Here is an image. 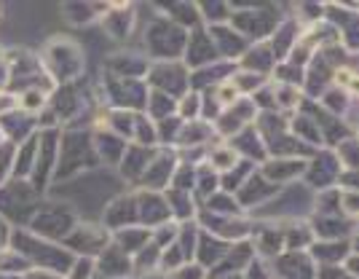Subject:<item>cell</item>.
Returning a JSON list of instances; mask_svg holds the SVG:
<instances>
[{
	"instance_id": "obj_1",
	"label": "cell",
	"mask_w": 359,
	"mask_h": 279,
	"mask_svg": "<svg viewBox=\"0 0 359 279\" xmlns=\"http://www.w3.org/2000/svg\"><path fill=\"white\" fill-rule=\"evenodd\" d=\"M285 16H279L276 6H257V3H244V8H231L228 27L236 30L247 44H266L273 30L279 27Z\"/></svg>"
},
{
	"instance_id": "obj_2",
	"label": "cell",
	"mask_w": 359,
	"mask_h": 279,
	"mask_svg": "<svg viewBox=\"0 0 359 279\" xmlns=\"http://www.w3.org/2000/svg\"><path fill=\"white\" fill-rule=\"evenodd\" d=\"M188 30L177 27L169 19H156L145 35V48L153 62H182Z\"/></svg>"
},
{
	"instance_id": "obj_3",
	"label": "cell",
	"mask_w": 359,
	"mask_h": 279,
	"mask_svg": "<svg viewBox=\"0 0 359 279\" xmlns=\"http://www.w3.org/2000/svg\"><path fill=\"white\" fill-rule=\"evenodd\" d=\"M191 73L182 62H150V70L145 84L153 91H161L172 100H180L182 94L191 91Z\"/></svg>"
},
{
	"instance_id": "obj_4",
	"label": "cell",
	"mask_w": 359,
	"mask_h": 279,
	"mask_svg": "<svg viewBox=\"0 0 359 279\" xmlns=\"http://www.w3.org/2000/svg\"><path fill=\"white\" fill-rule=\"evenodd\" d=\"M341 169H344V167L335 159V150L319 148V150H314V153L309 156L303 177H306V183L319 193V191H327V188H335V180L341 175Z\"/></svg>"
},
{
	"instance_id": "obj_5",
	"label": "cell",
	"mask_w": 359,
	"mask_h": 279,
	"mask_svg": "<svg viewBox=\"0 0 359 279\" xmlns=\"http://www.w3.org/2000/svg\"><path fill=\"white\" fill-rule=\"evenodd\" d=\"M110 94L116 100V110H129V113H145V105H148L150 89L145 81H137V78H118V75H110Z\"/></svg>"
},
{
	"instance_id": "obj_6",
	"label": "cell",
	"mask_w": 359,
	"mask_h": 279,
	"mask_svg": "<svg viewBox=\"0 0 359 279\" xmlns=\"http://www.w3.org/2000/svg\"><path fill=\"white\" fill-rule=\"evenodd\" d=\"M215 62H220V59H217V51L212 46L207 27L198 25V27L188 30V41H185V51H182V65L188 67V73L201 70L207 65H215Z\"/></svg>"
},
{
	"instance_id": "obj_7",
	"label": "cell",
	"mask_w": 359,
	"mask_h": 279,
	"mask_svg": "<svg viewBox=\"0 0 359 279\" xmlns=\"http://www.w3.org/2000/svg\"><path fill=\"white\" fill-rule=\"evenodd\" d=\"M135 196H137V218H140L142 228L153 231V228H158V226L172 221V212H169V205H166L161 191H145V188H140Z\"/></svg>"
},
{
	"instance_id": "obj_8",
	"label": "cell",
	"mask_w": 359,
	"mask_h": 279,
	"mask_svg": "<svg viewBox=\"0 0 359 279\" xmlns=\"http://www.w3.org/2000/svg\"><path fill=\"white\" fill-rule=\"evenodd\" d=\"M175 167H177V153H175V148H158V150H156V159L150 162L148 172L140 180V188L164 193L166 188H169L172 175H175Z\"/></svg>"
},
{
	"instance_id": "obj_9",
	"label": "cell",
	"mask_w": 359,
	"mask_h": 279,
	"mask_svg": "<svg viewBox=\"0 0 359 279\" xmlns=\"http://www.w3.org/2000/svg\"><path fill=\"white\" fill-rule=\"evenodd\" d=\"M279 193H282V188H279V186L269 183L266 177L255 169L252 175L244 180V186H241L233 196H236V202H239L241 209H244V212H250V209H255V207L269 205L271 199H273V196H279Z\"/></svg>"
},
{
	"instance_id": "obj_10",
	"label": "cell",
	"mask_w": 359,
	"mask_h": 279,
	"mask_svg": "<svg viewBox=\"0 0 359 279\" xmlns=\"http://www.w3.org/2000/svg\"><path fill=\"white\" fill-rule=\"evenodd\" d=\"M276 279H316V264L309 250H285L273 258Z\"/></svg>"
},
{
	"instance_id": "obj_11",
	"label": "cell",
	"mask_w": 359,
	"mask_h": 279,
	"mask_svg": "<svg viewBox=\"0 0 359 279\" xmlns=\"http://www.w3.org/2000/svg\"><path fill=\"white\" fill-rule=\"evenodd\" d=\"M113 242V236L107 234V228L102 226H73V231L65 236V245L73 247L75 252H83V255H94V252H102Z\"/></svg>"
},
{
	"instance_id": "obj_12",
	"label": "cell",
	"mask_w": 359,
	"mask_h": 279,
	"mask_svg": "<svg viewBox=\"0 0 359 279\" xmlns=\"http://www.w3.org/2000/svg\"><path fill=\"white\" fill-rule=\"evenodd\" d=\"M212 38V46H215V51H217V59L220 62H228V65H236L241 57H244V51L250 48V44L241 38L236 30H231L228 25H215V27H207Z\"/></svg>"
},
{
	"instance_id": "obj_13",
	"label": "cell",
	"mask_w": 359,
	"mask_h": 279,
	"mask_svg": "<svg viewBox=\"0 0 359 279\" xmlns=\"http://www.w3.org/2000/svg\"><path fill=\"white\" fill-rule=\"evenodd\" d=\"M309 226H311L314 242L354 239V221H346L344 215H314Z\"/></svg>"
},
{
	"instance_id": "obj_14",
	"label": "cell",
	"mask_w": 359,
	"mask_h": 279,
	"mask_svg": "<svg viewBox=\"0 0 359 279\" xmlns=\"http://www.w3.org/2000/svg\"><path fill=\"white\" fill-rule=\"evenodd\" d=\"M309 159H266L257 167V172L266 177L269 183L285 188L287 183H292L295 177H303Z\"/></svg>"
},
{
	"instance_id": "obj_15",
	"label": "cell",
	"mask_w": 359,
	"mask_h": 279,
	"mask_svg": "<svg viewBox=\"0 0 359 279\" xmlns=\"http://www.w3.org/2000/svg\"><path fill=\"white\" fill-rule=\"evenodd\" d=\"M255 258V247L250 239H244V242H233L228 252L223 255V261L215 266L210 271V277H228V274H241L247 266L252 264Z\"/></svg>"
},
{
	"instance_id": "obj_16",
	"label": "cell",
	"mask_w": 359,
	"mask_h": 279,
	"mask_svg": "<svg viewBox=\"0 0 359 279\" xmlns=\"http://www.w3.org/2000/svg\"><path fill=\"white\" fill-rule=\"evenodd\" d=\"M225 143L236 150V156H239V159H244V162H252L255 167H260V164L269 159L266 145H263L260 134L255 132V126L241 129L239 134H233V137H231V140H225Z\"/></svg>"
},
{
	"instance_id": "obj_17",
	"label": "cell",
	"mask_w": 359,
	"mask_h": 279,
	"mask_svg": "<svg viewBox=\"0 0 359 279\" xmlns=\"http://www.w3.org/2000/svg\"><path fill=\"white\" fill-rule=\"evenodd\" d=\"M156 150H158V148L126 145L123 156H121V172H123V177H126L129 183H137V186H140L142 175L148 172L150 162L156 159Z\"/></svg>"
},
{
	"instance_id": "obj_18",
	"label": "cell",
	"mask_w": 359,
	"mask_h": 279,
	"mask_svg": "<svg viewBox=\"0 0 359 279\" xmlns=\"http://www.w3.org/2000/svg\"><path fill=\"white\" fill-rule=\"evenodd\" d=\"M273 67H276V57L269 48V44H250V48L244 51V57L236 62V70L263 75V78H271Z\"/></svg>"
},
{
	"instance_id": "obj_19",
	"label": "cell",
	"mask_w": 359,
	"mask_h": 279,
	"mask_svg": "<svg viewBox=\"0 0 359 279\" xmlns=\"http://www.w3.org/2000/svg\"><path fill=\"white\" fill-rule=\"evenodd\" d=\"M217 137H215V129L212 124L196 118V121H182L180 126V134L175 140V150H185V148H210Z\"/></svg>"
},
{
	"instance_id": "obj_20",
	"label": "cell",
	"mask_w": 359,
	"mask_h": 279,
	"mask_svg": "<svg viewBox=\"0 0 359 279\" xmlns=\"http://www.w3.org/2000/svg\"><path fill=\"white\" fill-rule=\"evenodd\" d=\"M105 226H107V228H113V231L129 228V226H140V218H137V196H135V193L118 196L113 205L107 207Z\"/></svg>"
},
{
	"instance_id": "obj_21",
	"label": "cell",
	"mask_w": 359,
	"mask_h": 279,
	"mask_svg": "<svg viewBox=\"0 0 359 279\" xmlns=\"http://www.w3.org/2000/svg\"><path fill=\"white\" fill-rule=\"evenodd\" d=\"M228 247H231V242H223V239L207 234V231H198V242H196L194 261L198 266H204L207 271H212L215 266L223 261V255L228 252Z\"/></svg>"
},
{
	"instance_id": "obj_22",
	"label": "cell",
	"mask_w": 359,
	"mask_h": 279,
	"mask_svg": "<svg viewBox=\"0 0 359 279\" xmlns=\"http://www.w3.org/2000/svg\"><path fill=\"white\" fill-rule=\"evenodd\" d=\"M105 30L113 35V38H129L132 35V30L137 25V14L135 8L129 6V3H113V6H107L105 8Z\"/></svg>"
},
{
	"instance_id": "obj_23",
	"label": "cell",
	"mask_w": 359,
	"mask_h": 279,
	"mask_svg": "<svg viewBox=\"0 0 359 279\" xmlns=\"http://www.w3.org/2000/svg\"><path fill=\"white\" fill-rule=\"evenodd\" d=\"M354 252V239H338V242H314L309 247V255L316 266H341L346 255Z\"/></svg>"
},
{
	"instance_id": "obj_24",
	"label": "cell",
	"mask_w": 359,
	"mask_h": 279,
	"mask_svg": "<svg viewBox=\"0 0 359 279\" xmlns=\"http://www.w3.org/2000/svg\"><path fill=\"white\" fill-rule=\"evenodd\" d=\"M97 266L102 268V274H107V277H129V274L135 271V268H132V255L123 252L121 247H116L113 242L100 252Z\"/></svg>"
},
{
	"instance_id": "obj_25",
	"label": "cell",
	"mask_w": 359,
	"mask_h": 279,
	"mask_svg": "<svg viewBox=\"0 0 359 279\" xmlns=\"http://www.w3.org/2000/svg\"><path fill=\"white\" fill-rule=\"evenodd\" d=\"M164 199L169 205V212H172V221L175 223H188L196 221V212H198V205H196L194 193L185 191H175V188H166Z\"/></svg>"
},
{
	"instance_id": "obj_26",
	"label": "cell",
	"mask_w": 359,
	"mask_h": 279,
	"mask_svg": "<svg viewBox=\"0 0 359 279\" xmlns=\"http://www.w3.org/2000/svg\"><path fill=\"white\" fill-rule=\"evenodd\" d=\"M204 164H210L217 175H223V172L233 169V167L239 164V156H236V150L228 145V143L215 140V143L207 148V153H204Z\"/></svg>"
},
{
	"instance_id": "obj_27",
	"label": "cell",
	"mask_w": 359,
	"mask_h": 279,
	"mask_svg": "<svg viewBox=\"0 0 359 279\" xmlns=\"http://www.w3.org/2000/svg\"><path fill=\"white\" fill-rule=\"evenodd\" d=\"M282 234H285V250H309L314 245L311 226L306 221H285Z\"/></svg>"
},
{
	"instance_id": "obj_28",
	"label": "cell",
	"mask_w": 359,
	"mask_h": 279,
	"mask_svg": "<svg viewBox=\"0 0 359 279\" xmlns=\"http://www.w3.org/2000/svg\"><path fill=\"white\" fill-rule=\"evenodd\" d=\"M319 108H322L325 113H330V116H335L344 121V118L348 116V110L354 108V97L346 94V91H341V89L330 86L327 91L319 97Z\"/></svg>"
},
{
	"instance_id": "obj_29",
	"label": "cell",
	"mask_w": 359,
	"mask_h": 279,
	"mask_svg": "<svg viewBox=\"0 0 359 279\" xmlns=\"http://www.w3.org/2000/svg\"><path fill=\"white\" fill-rule=\"evenodd\" d=\"M161 8L169 11L166 19H169V22H175V25L182 27V30H194V27L201 25L198 3H166V6H161Z\"/></svg>"
},
{
	"instance_id": "obj_30",
	"label": "cell",
	"mask_w": 359,
	"mask_h": 279,
	"mask_svg": "<svg viewBox=\"0 0 359 279\" xmlns=\"http://www.w3.org/2000/svg\"><path fill=\"white\" fill-rule=\"evenodd\" d=\"M269 86H271V94H273L276 110H285V116L290 110H298L300 103L306 100V97H303V89H298V86L279 84V81H269Z\"/></svg>"
},
{
	"instance_id": "obj_31",
	"label": "cell",
	"mask_w": 359,
	"mask_h": 279,
	"mask_svg": "<svg viewBox=\"0 0 359 279\" xmlns=\"http://www.w3.org/2000/svg\"><path fill=\"white\" fill-rule=\"evenodd\" d=\"M148 242H150V231L142 228V226H129V228H121V231L113 234V245L121 247L123 252H129V255L142 250Z\"/></svg>"
},
{
	"instance_id": "obj_32",
	"label": "cell",
	"mask_w": 359,
	"mask_h": 279,
	"mask_svg": "<svg viewBox=\"0 0 359 279\" xmlns=\"http://www.w3.org/2000/svg\"><path fill=\"white\" fill-rule=\"evenodd\" d=\"M201 209H207V212H215V215H228V218H244L247 212L239 207L236 202V196H231V193H223V191H215L204 202Z\"/></svg>"
},
{
	"instance_id": "obj_33",
	"label": "cell",
	"mask_w": 359,
	"mask_h": 279,
	"mask_svg": "<svg viewBox=\"0 0 359 279\" xmlns=\"http://www.w3.org/2000/svg\"><path fill=\"white\" fill-rule=\"evenodd\" d=\"M255 169H257V167H255L252 162H244V159H239V164H236L233 169H228V172H223V175H220V191L233 196V193L244 186V180L252 175Z\"/></svg>"
},
{
	"instance_id": "obj_34",
	"label": "cell",
	"mask_w": 359,
	"mask_h": 279,
	"mask_svg": "<svg viewBox=\"0 0 359 279\" xmlns=\"http://www.w3.org/2000/svg\"><path fill=\"white\" fill-rule=\"evenodd\" d=\"M158 258H161V247L148 242L142 250H137L132 255V274H150V271H158Z\"/></svg>"
},
{
	"instance_id": "obj_35",
	"label": "cell",
	"mask_w": 359,
	"mask_h": 279,
	"mask_svg": "<svg viewBox=\"0 0 359 279\" xmlns=\"http://www.w3.org/2000/svg\"><path fill=\"white\" fill-rule=\"evenodd\" d=\"M198 14H201V22H207V27H215V25H228L231 19V3H198Z\"/></svg>"
},
{
	"instance_id": "obj_36",
	"label": "cell",
	"mask_w": 359,
	"mask_h": 279,
	"mask_svg": "<svg viewBox=\"0 0 359 279\" xmlns=\"http://www.w3.org/2000/svg\"><path fill=\"white\" fill-rule=\"evenodd\" d=\"M231 84L236 86L241 97H252L257 89H263L269 84V78H263V75H255V73H244V70H236V73L231 75Z\"/></svg>"
},
{
	"instance_id": "obj_37",
	"label": "cell",
	"mask_w": 359,
	"mask_h": 279,
	"mask_svg": "<svg viewBox=\"0 0 359 279\" xmlns=\"http://www.w3.org/2000/svg\"><path fill=\"white\" fill-rule=\"evenodd\" d=\"M198 167V164H196ZM196 167L194 164H182L177 162L175 167V175L169 180V188H175V191H185V193H194V186H196Z\"/></svg>"
},
{
	"instance_id": "obj_38",
	"label": "cell",
	"mask_w": 359,
	"mask_h": 279,
	"mask_svg": "<svg viewBox=\"0 0 359 279\" xmlns=\"http://www.w3.org/2000/svg\"><path fill=\"white\" fill-rule=\"evenodd\" d=\"M330 86L341 89L346 94H351V97H357V70L346 62L341 67H335L332 70V81H330Z\"/></svg>"
},
{
	"instance_id": "obj_39",
	"label": "cell",
	"mask_w": 359,
	"mask_h": 279,
	"mask_svg": "<svg viewBox=\"0 0 359 279\" xmlns=\"http://www.w3.org/2000/svg\"><path fill=\"white\" fill-rule=\"evenodd\" d=\"M198 113H201V94L198 91H188L177 100V113L175 116L180 121H196Z\"/></svg>"
},
{
	"instance_id": "obj_40",
	"label": "cell",
	"mask_w": 359,
	"mask_h": 279,
	"mask_svg": "<svg viewBox=\"0 0 359 279\" xmlns=\"http://www.w3.org/2000/svg\"><path fill=\"white\" fill-rule=\"evenodd\" d=\"M182 264H188V261H185L182 250H180L177 245L172 242L169 247H164V250H161V258H158V271H164V274H172V271H177Z\"/></svg>"
},
{
	"instance_id": "obj_41",
	"label": "cell",
	"mask_w": 359,
	"mask_h": 279,
	"mask_svg": "<svg viewBox=\"0 0 359 279\" xmlns=\"http://www.w3.org/2000/svg\"><path fill=\"white\" fill-rule=\"evenodd\" d=\"M335 159L344 169H357V137H348L341 145H335Z\"/></svg>"
},
{
	"instance_id": "obj_42",
	"label": "cell",
	"mask_w": 359,
	"mask_h": 279,
	"mask_svg": "<svg viewBox=\"0 0 359 279\" xmlns=\"http://www.w3.org/2000/svg\"><path fill=\"white\" fill-rule=\"evenodd\" d=\"M166 279H210V271L204 266H198L196 261H188V264L180 266L177 271L166 274Z\"/></svg>"
},
{
	"instance_id": "obj_43",
	"label": "cell",
	"mask_w": 359,
	"mask_h": 279,
	"mask_svg": "<svg viewBox=\"0 0 359 279\" xmlns=\"http://www.w3.org/2000/svg\"><path fill=\"white\" fill-rule=\"evenodd\" d=\"M338 209L346 221H357L359 215V196L357 191H341V202H338Z\"/></svg>"
},
{
	"instance_id": "obj_44",
	"label": "cell",
	"mask_w": 359,
	"mask_h": 279,
	"mask_svg": "<svg viewBox=\"0 0 359 279\" xmlns=\"http://www.w3.org/2000/svg\"><path fill=\"white\" fill-rule=\"evenodd\" d=\"M19 108H25V110H41L46 105V91H38V89H27V91H22L19 94Z\"/></svg>"
},
{
	"instance_id": "obj_45",
	"label": "cell",
	"mask_w": 359,
	"mask_h": 279,
	"mask_svg": "<svg viewBox=\"0 0 359 279\" xmlns=\"http://www.w3.org/2000/svg\"><path fill=\"white\" fill-rule=\"evenodd\" d=\"M241 279H273V271H269L263 258H255L252 264L241 271Z\"/></svg>"
},
{
	"instance_id": "obj_46",
	"label": "cell",
	"mask_w": 359,
	"mask_h": 279,
	"mask_svg": "<svg viewBox=\"0 0 359 279\" xmlns=\"http://www.w3.org/2000/svg\"><path fill=\"white\" fill-rule=\"evenodd\" d=\"M316 279H357L346 274L341 266H316Z\"/></svg>"
},
{
	"instance_id": "obj_47",
	"label": "cell",
	"mask_w": 359,
	"mask_h": 279,
	"mask_svg": "<svg viewBox=\"0 0 359 279\" xmlns=\"http://www.w3.org/2000/svg\"><path fill=\"white\" fill-rule=\"evenodd\" d=\"M210 279H241V274H228V277H210Z\"/></svg>"
}]
</instances>
